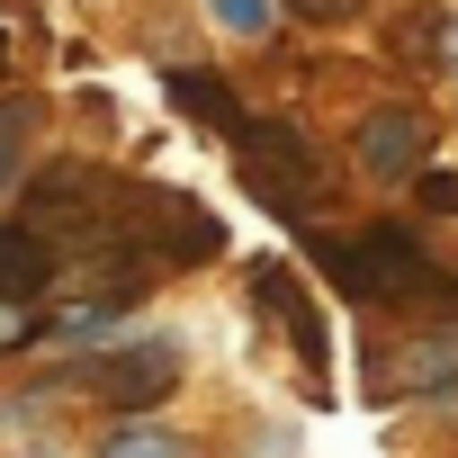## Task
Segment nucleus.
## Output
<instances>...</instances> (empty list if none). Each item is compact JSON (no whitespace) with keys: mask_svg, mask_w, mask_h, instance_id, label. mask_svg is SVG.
Listing matches in <instances>:
<instances>
[{"mask_svg":"<svg viewBox=\"0 0 458 458\" xmlns=\"http://www.w3.org/2000/svg\"><path fill=\"white\" fill-rule=\"evenodd\" d=\"M413 189H422V207H431V216H458V180H449V171H422Z\"/></svg>","mask_w":458,"mask_h":458,"instance_id":"13","label":"nucleus"},{"mask_svg":"<svg viewBox=\"0 0 458 458\" xmlns=\"http://www.w3.org/2000/svg\"><path fill=\"white\" fill-rule=\"evenodd\" d=\"M404 360H377V395H440L449 377H458V333H413V342H395Z\"/></svg>","mask_w":458,"mask_h":458,"instance_id":"6","label":"nucleus"},{"mask_svg":"<svg viewBox=\"0 0 458 458\" xmlns=\"http://www.w3.org/2000/svg\"><path fill=\"white\" fill-rule=\"evenodd\" d=\"M64 386H90V395H108L117 413H144V404H162V395L180 386V342H171V333H135V342L81 351V360L64 369Z\"/></svg>","mask_w":458,"mask_h":458,"instance_id":"4","label":"nucleus"},{"mask_svg":"<svg viewBox=\"0 0 458 458\" xmlns=\"http://www.w3.org/2000/svg\"><path fill=\"white\" fill-rule=\"evenodd\" d=\"M46 288H55V252L28 234V225H0V306L46 297Z\"/></svg>","mask_w":458,"mask_h":458,"instance_id":"8","label":"nucleus"},{"mask_svg":"<svg viewBox=\"0 0 458 458\" xmlns=\"http://www.w3.org/2000/svg\"><path fill=\"white\" fill-rule=\"evenodd\" d=\"M440 64L458 72V19H440Z\"/></svg>","mask_w":458,"mask_h":458,"instance_id":"15","label":"nucleus"},{"mask_svg":"<svg viewBox=\"0 0 458 458\" xmlns=\"http://www.w3.org/2000/svg\"><path fill=\"white\" fill-rule=\"evenodd\" d=\"M207 19H216L225 37H270V19H279V0H207Z\"/></svg>","mask_w":458,"mask_h":458,"instance_id":"11","label":"nucleus"},{"mask_svg":"<svg viewBox=\"0 0 458 458\" xmlns=\"http://www.w3.org/2000/svg\"><path fill=\"white\" fill-rule=\"evenodd\" d=\"M99 458H189V449H180V431H162V422H117V431L99 440Z\"/></svg>","mask_w":458,"mask_h":458,"instance_id":"10","label":"nucleus"},{"mask_svg":"<svg viewBox=\"0 0 458 458\" xmlns=\"http://www.w3.org/2000/svg\"><path fill=\"white\" fill-rule=\"evenodd\" d=\"M360 171L369 180H386V189H404V180H422L431 171V117L422 108H404V99H386V108H369L360 117Z\"/></svg>","mask_w":458,"mask_h":458,"instance_id":"5","label":"nucleus"},{"mask_svg":"<svg viewBox=\"0 0 458 458\" xmlns=\"http://www.w3.org/2000/svg\"><path fill=\"white\" fill-rule=\"evenodd\" d=\"M234 162H243V189L270 207V216H288V225H315V207H324V189H333V171H324V153L288 126V117H234Z\"/></svg>","mask_w":458,"mask_h":458,"instance_id":"2","label":"nucleus"},{"mask_svg":"<svg viewBox=\"0 0 458 458\" xmlns=\"http://www.w3.org/2000/svg\"><path fill=\"white\" fill-rule=\"evenodd\" d=\"M162 90H171V108L180 117H198V126H216V135H234V90H225L216 72H162Z\"/></svg>","mask_w":458,"mask_h":458,"instance_id":"9","label":"nucleus"},{"mask_svg":"<svg viewBox=\"0 0 458 458\" xmlns=\"http://www.w3.org/2000/svg\"><path fill=\"white\" fill-rule=\"evenodd\" d=\"M252 297H261V315L288 324V342H297L306 360H324V324H315V306L297 297V270H288V261H261V270H252Z\"/></svg>","mask_w":458,"mask_h":458,"instance_id":"7","label":"nucleus"},{"mask_svg":"<svg viewBox=\"0 0 458 458\" xmlns=\"http://www.w3.org/2000/svg\"><path fill=\"white\" fill-rule=\"evenodd\" d=\"M28 117H37V99H0V189L19 180V135H28Z\"/></svg>","mask_w":458,"mask_h":458,"instance_id":"12","label":"nucleus"},{"mask_svg":"<svg viewBox=\"0 0 458 458\" xmlns=\"http://www.w3.org/2000/svg\"><path fill=\"white\" fill-rule=\"evenodd\" d=\"M126 198H135V180H117L108 162H46L37 180H28V234L46 243H72V252H117V225H126Z\"/></svg>","mask_w":458,"mask_h":458,"instance_id":"1","label":"nucleus"},{"mask_svg":"<svg viewBox=\"0 0 458 458\" xmlns=\"http://www.w3.org/2000/svg\"><path fill=\"white\" fill-rule=\"evenodd\" d=\"M333 288L351 306H377V297H413V288H440V261L413 225H360V234H324L315 243Z\"/></svg>","mask_w":458,"mask_h":458,"instance_id":"3","label":"nucleus"},{"mask_svg":"<svg viewBox=\"0 0 458 458\" xmlns=\"http://www.w3.org/2000/svg\"><path fill=\"white\" fill-rule=\"evenodd\" d=\"M279 10H297V19H315V28H333V19H360V0H279Z\"/></svg>","mask_w":458,"mask_h":458,"instance_id":"14","label":"nucleus"}]
</instances>
